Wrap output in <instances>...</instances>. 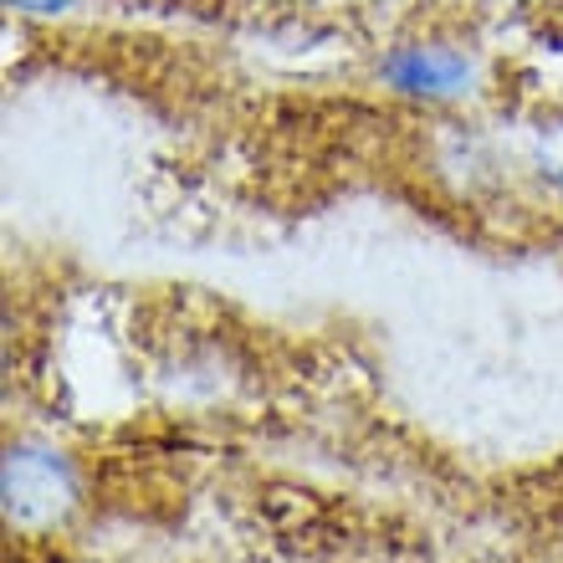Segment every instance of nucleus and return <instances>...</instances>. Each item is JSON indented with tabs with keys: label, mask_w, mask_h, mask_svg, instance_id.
I'll return each instance as SVG.
<instances>
[{
	"label": "nucleus",
	"mask_w": 563,
	"mask_h": 563,
	"mask_svg": "<svg viewBox=\"0 0 563 563\" xmlns=\"http://www.w3.org/2000/svg\"><path fill=\"white\" fill-rule=\"evenodd\" d=\"M5 5L26 15H62V11H73L77 0H5Z\"/></svg>",
	"instance_id": "7ed1b4c3"
},
{
	"label": "nucleus",
	"mask_w": 563,
	"mask_h": 563,
	"mask_svg": "<svg viewBox=\"0 0 563 563\" xmlns=\"http://www.w3.org/2000/svg\"><path fill=\"white\" fill-rule=\"evenodd\" d=\"M77 507L73 466L46 445H11L5 451V522L46 533Z\"/></svg>",
	"instance_id": "f257e3e1"
},
{
	"label": "nucleus",
	"mask_w": 563,
	"mask_h": 563,
	"mask_svg": "<svg viewBox=\"0 0 563 563\" xmlns=\"http://www.w3.org/2000/svg\"><path fill=\"white\" fill-rule=\"evenodd\" d=\"M57 563H73V559H57Z\"/></svg>",
	"instance_id": "20e7f679"
},
{
	"label": "nucleus",
	"mask_w": 563,
	"mask_h": 563,
	"mask_svg": "<svg viewBox=\"0 0 563 563\" xmlns=\"http://www.w3.org/2000/svg\"><path fill=\"white\" fill-rule=\"evenodd\" d=\"M379 77H385V88L405 92V98L451 103V98H466V92L476 88V62L466 57L461 46L410 42V46H395V52L379 62Z\"/></svg>",
	"instance_id": "f03ea898"
}]
</instances>
